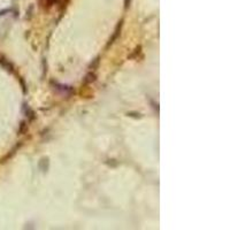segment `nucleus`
<instances>
[{"label":"nucleus","mask_w":230,"mask_h":230,"mask_svg":"<svg viewBox=\"0 0 230 230\" xmlns=\"http://www.w3.org/2000/svg\"><path fill=\"white\" fill-rule=\"evenodd\" d=\"M0 65H1L7 71H11V73L14 71V66H13L8 60H6L5 58H0Z\"/></svg>","instance_id":"f257e3e1"},{"label":"nucleus","mask_w":230,"mask_h":230,"mask_svg":"<svg viewBox=\"0 0 230 230\" xmlns=\"http://www.w3.org/2000/svg\"><path fill=\"white\" fill-rule=\"evenodd\" d=\"M122 23H123V21H120V22H119V24H117V27H116V29H115V31H114V33H113L112 38L109 39V43H108L109 45H111V44H113V43H114V40H115V39H116V38L119 37V35L121 33V28H122Z\"/></svg>","instance_id":"f03ea898"},{"label":"nucleus","mask_w":230,"mask_h":230,"mask_svg":"<svg viewBox=\"0 0 230 230\" xmlns=\"http://www.w3.org/2000/svg\"><path fill=\"white\" fill-rule=\"evenodd\" d=\"M96 79H97V75H96L93 71H90V73L85 76V78H84V84H85V85H86V84H91V83L96 82Z\"/></svg>","instance_id":"7ed1b4c3"},{"label":"nucleus","mask_w":230,"mask_h":230,"mask_svg":"<svg viewBox=\"0 0 230 230\" xmlns=\"http://www.w3.org/2000/svg\"><path fill=\"white\" fill-rule=\"evenodd\" d=\"M58 0H40V6L44 8V9H49L51 8Z\"/></svg>","instance_id":"20e7f679"},{"label":"nucleus","mask_w":230,"mask_h":230,"mask_svg":"<svg viewBox=\"0 0 230 230\" xmlns=\"http://www.w3.org/2000/svg\"><path fill=\"white\" fill-rule=\"evenodd\" d=\"M27 129H28V125H27V122H21V124H20V128H19V131H17V133L19 135H23L25 131H27Z\"/></svg>","instance_id":"39448f33"},{"label":"nucleus","mask_w":230,"mask_h":230,"mask_svg":"<svg viewBox=\"0 0 230 230\" xmlns=\"http://www.w3.org/2000/svg\"><path fill=\"white\" fill-rule=\"evenodd\" d=\"M98 65H99V58H97V59H96V60H95L93 62L91 63V66H90V69H91V70H95V69H96V68L98 67Z\"/></svg>","instance_id":"423d86ee"},{"label":"nucleus","mask_w":230,"mask_h":230,"mask_svg":"<svg viewBox=\"0 0 230 230\" xmlns=\"http://www.w3.org/2000/svg\"><path fill=\"white\" fill-rule=\"evenodd\" d=\"M141 50H142V47H141V46H138V47H137V49H136V50H135V52H133V54H132V55H131V57H130V58H133V57H136V55H137V54H139V53H141Z\"/></svg>","instance_id":"0eeeda50"},{"label":"nucleus","mask_w":230,"mask_h":230,"mask_svg":"<svg viewBox=\"0 0 230 230\" xmlns=\"http://www.w3.org/2000/svg\"><path fill=\"white\" fill-rule=\"evenodd\" d=\"M130 3H131V0H124V8H129Z\"/></svg>","instance_id":"6e6552de"}]
</instances>
